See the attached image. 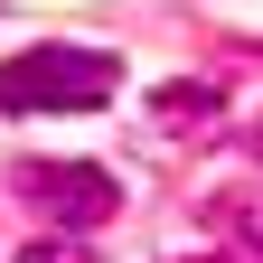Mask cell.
Masks as SVG:
<instances>
[{
  "mask_svg": "<svg viewBox=\"0 0 263 263\" xmlns=\"http://www.w3.org/2000/svg\"><path fill=\"white\" fill-rule=\"evenodd\" d=\"M207 263H216V254H207Z\"/></svg>",
  "mask_w": 263,
  "mask_h": 263,
  "instance_id": "cell-7",
  "label": "cell"
},
{
  "mask_svg": "<svg viewBox=\"0 0 263 263\" xmlns=\"http://www.w3.org/2000/svg\"><path fill=\"white\" fill-rule=\"evenodd\" d=\"M254 151H263V141H254Z\"/></svg>",
  "mask_w": 263,
  "mask_h": 263,
  "instance_id": "cell-6",
  "label": "cell"
},
{
  "mask_svg": "<svg viewBox=\"0 0 263 263\" xmlns=\"http://www.w3.org/2000/svg\"><path fill=\"white\" fill-rule=\"evenodd\" d=\"M122 57L104 47H19L0 57V113H104Z\"/></svg>",
  "mask_w": 263,
  "mask_h": 263,
  "instance_id": "cell-1",
  "label": "cell"
},
{
  "mask_svg": "<svg viewBox=\"0 0 263 263\" xmlns=\"http://www.w3.org/2000/svg\"><path fill=\"white\" fill-rule=\"evenodd\" d=\"M207 226L263 254V188H216V197H207Z\"/></svg>",
  "mask_w": 263,
  "mask_h": 263,
  "instance_id": "cell-3",
  "label": "cell"
},
{
  "mask_svg": "<svg viewBox=\"0 0 263 263\" xmlns=\"http://www.w3.org/2000/svg\"><path fill=\"white\" fill-rule=\"evenodd\" d=\"M170 122H207V113H226V85H207V76H179V85H160L151 94Z\"/></svg>",
  "mask_w": 263,
  "mask_h": 263,
  "instance_id": "cell-4",
  "label": "cell"
},
{
  "mask_svg": "<svg viewBox=\"0 0 263 263\" xmlns=\"http://www.w3.org/2000/svg\"><path fill=\"white\" fill-rule=\"evenodd\" d=\"M19 263H94L85 245H57V235H38V245H19Z\"/></svg>",
  "mask_w": 263,
  "mask_h": 263,
  "instance_id": "cell-5",
  "label": "cell"
},
{
  "mask_svg": "<svg viewBox=\"0 0 263 263\" xmlns=\"http://www.w3.org/2000/svg\"><path fill=\"white\" fill-rule=\"evenodd\" d=\"M19 188L38 197L57 226H104V216L122 207V188L94 170V160H28V170H19Z\"/></svg>",
  "mask_w": 263,
  "mask_h": 263,
  "instance_id": "cell-2",
  "label": "cell"
}]
</instances>
